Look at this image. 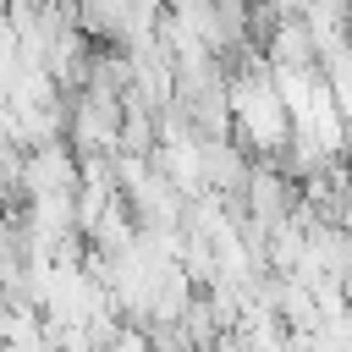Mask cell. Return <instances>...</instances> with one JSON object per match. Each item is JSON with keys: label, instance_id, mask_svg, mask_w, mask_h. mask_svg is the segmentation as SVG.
<instances>
[{"label": "cell", "instance_id": "obj_1", "mask_svg": "<svg viewBox=\"0 0 352 352\" xmlns=\"http://www.w3.org/2000/svg\"><path fill=\"white\" fill-rule=\"evenodd\" d=\"M231 116H236L242 132H248L253 143H264V148H280L286 132H292V116H286L280 94L270 88V77H248V82H236V88H231Z\"/></svg>", "mask_w": 352, "mask_h": 352}, {"label": "cell", "instance_id": "obj_2", "mask_svg": "<svg viewBox=\"0 0 352 352\" xmlns=\"http://www.w3.org/2000/svg\"><path fill=\"white\" fill-rule=\"evenodd\" d=\"M270 55H275V66H286V72H308V60H314V33H308V22H280Z\"/></svg>", "mask_w": 352, "mask_h": 352}]
</instances>
